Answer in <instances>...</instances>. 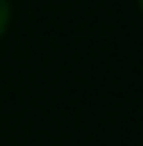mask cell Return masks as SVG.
<instances>
[{"instance_id": "6da1fadb", "label": "cell", "mask_w": 143, "mask_h": 146, "mask_svg": "<svg viewBox=\"0 0 143 146\" xmlns=\"http://www.w3.org/2000/svg\"><path fill=\"white\" fill-rule=\"evenodd\" d=\"M11 25V0H0V39L6 36Z\"/></svg>"}, {"instance_id": "7a4b0ae2", "label": "cell", "mask_w": 143, "mask_h": 146, "mask_svg": "<svg viewBox=\"0 0 143 146\" xmlns=\"http://www.w3.org/2000/svg\"><path fill=\"white\" fill-rule=\"evenodd\" d=\"M138 11H140V17H143V0H138Z\"/></svg>"}]
</instances>
